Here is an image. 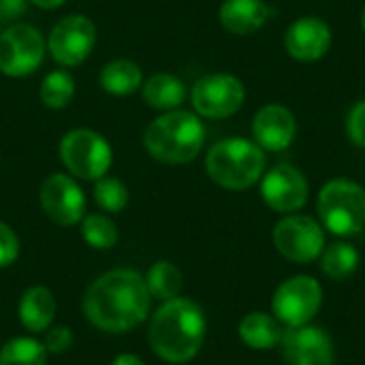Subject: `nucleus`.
Returning <instances> with one entry per match:
<instances>
[{"label": "nucleus", "mask_w": 365, "mask_h": 365, "mask_svg": "<svg viewBox=\"0 0 365 365\" xmlns=\"http://www.w3.org/2000/svg\"><path fill=\"white\" fill-rule=\"evenodd\" d=\"M83 317L105 334H126L150 319L152 295L143 274L118 267L101 274L86 289L81 299Z\"/></svg>", "instance_id": "1"}, {"label": "nucleus", "mask_w": 365, "mask_h": 365, "mask_svg": "<svg viewBox=\"0 0 365 365\" xmlns=\"http://www.w3.org/2000/svg\"><path fill=\"white\" fill-rule=\"evenodd\" d=\"M205 334L207 319L203 308L182 295L163 302L148 323L150 349L156 357L173 365L192 361L205 344Z\"/></svg>", "instance_id": "2"}, {"label": "nucleus", "mask_w": 365, "mask_h": 365, "mask_svg": "<svg viewBox=\"0 0 365 365\" xmlns=\"http://www.w3.org/2000/svg\"><path fill=\"white\" fill-rule=\"evenodd\" d=\"M143 145L158 163L186 165L201 154L205 145V126L197 113L171 109L145 128Z\"/></svg>", "instance_id": "3"}, {"label": "nucleus", "mask_w": 365, "mask_h": 365, "mask_svg": "<svg viewBox=\"0 0 365 365\" xmlns=\"http://www.w3.org/2000/svg\"><path fill=\"white\" fill-rule=\"evenodd\" d=\"M265 150L244 137L214 143L205 154V171L214 184L227 190H248L265 173Z\"/></svg>", "instance_id": "4"}, {"label": "nucleus", "mask_w": 365, "mask_h": 365, "mask_svg": "<svg viewBox=\"0 0 365 365\" xmlns=\"http://www.w3.org/2000/svg\"><path fill=\"white\" fill-rule=\"evenodd\" d=\"M317 212L329 233L357 235L365 229V188L349 178L329 180L319 192Z\"/></svg>", "instance_id": "5"}, {"label": "nucleus", "mask_w": 365, "mask_h": 365, "mask_svg": "<svg viewBox=\"0 0 365 365\" xmlns=\"http://www.w3.org/2000/svg\"><path fill=\"white\" fill-rule=\"evenodd\" d=\"M60 160L64 169L86 182H96L107 175L111 163H113V152L109 141L90 128H75L68 130L62 141H60Z\"/></svg>", "instance_id": "6"}, {"label": "nucleus", "mask_w": 365, "mask_h": 365, "mask_svg": "<svg viewBox=\"0 0 365 365\" xmlns=\"http://www.w3.org/2000/svg\"><path fill=\"white\" fill-rule=\"evenodd\" d=\"M47 41L30 24H11L0 32V73L6 77L32 75L45 58Z\"/></svg>", "instance_id": "7"}, {"label": "nucleus", "mask_w": 365, "mask_h": 365, "mask_svg": "<svg viewBox=\"0 0 365 365\" xmlns=\"http://www.w3.org/2000/svg\"><path fill=\"white\" fill-rule=\"evenodd\" d=\"M321 306H323V287L312 276L306 274L284 280L272 297L274 317L289 329L308 325L319 314Z\"/></svg>", "instance_id": "8"}, {"label": "nucleus", "mask_w": 365, "mask_h": 365, "mask_svg": "<svg viewBox=\"0 0 365 365\" xmlns=\"http://www.w3.org/2000/svg\"><path fill=\"white\" fill-rule=\"evenodd\" d=\"M190 101L197 115L207 120H225L242 109L246 101V88L235 75L210 73L195 81Z\"/></svg>", "instance_id": "9"}, {"label": "nucleus", "mask_w": 365, "mask_h": 365, "mask_svg": "<svg viewBox=\"0 0 365 365\" xmlns=\"http://www.w3.org/2000/svg\"><path fill=\"white\" fill-rule=\"evenodd\" d=\"M274 246L293 263H312L325 250V231L310 216L287 214L274 227Z\"/></svg>", "instance_id": "10"}, {"label": "nucleus", "mask_w": 365, "mask_h": 365, "mask_svg": "<svg viewBox=\"0 0 365 365\" xmlns=\"http://www.w3.org/2000/svg\"><path fill=\"white\" fill-rule=\"evenodd\" d=\"M96 45V26L86 15H66L51 28L47 36V51L51 58L64 66L73 68L83 64Z\"/></svg>", "instance_id": "11"}, {"label": "nucleus", "mask_w": 365, "mask_h": 365, "mask_svg": "<svg viewBox=\"0 0 365 365\" xmlns=\"http://www.w3.org/2000/svg\"><path fill=\"white\" fill-rule=\"evenodd\" d=\"M310 186L306 175L289 165H276L261 178V199L278 214H295L308 203Z\"/></svg>", "instance_id": "12"}, {"label": "nucleus", "mask_w": 365, "mask_h": 365, "mask_svg": "<svg viewBox=\"0 0 365 365\" xmlns=\"http://www.w3.org/2000/svg\"><path fill=\"white\" fill-rule=\"evenodd\" d=\"M38 197L45 216L60 227H75L86 216V195L66 173H51L45 178Z\"/></svg>", "instance_id": "13"}, {"label": "nucleus", "mask_w": 365, "mask_h": 365, "mask_svg": "<svg viewBox=\"0 0 365 365\" xmlns=\"http://www.w3.org/2000/svg\"><path fill=\"white\" fill-rule=\"evenodd\" d=\"M280 344L287 365H334L336 361L329 334L314 325L287 329Z\"/></svg>", "instance_id": "14"}, {"label": "nucleus", "mask_w": 365, "mask_h": 365, "mask_svg": "<svg viewBox=\"0 0 365 365\" xmlns=\"http://www.w3.org/2000/svg\"><path fill=\"white\" fill-rule=\"evenodd\" d=\"M334 43L329 24L317 15H304L295 19L284 32V49L297 62L321 60Z\"/></svg>", "instance_id": "15"}, {"label": "nucleus", "mask_w": 365, "mask_h": 365, "mask_svg": "<svg viewBox=\"0 0 365 365\" xmlns=\"http://www.w3.org/2000/svg\"><path fill=\"white\" fill-rule=\"evenodd\" d=\"M297 135V120L284 105L272 103L257 111L252 120V137L267 152H282L291 148Z\"/></svg>", "instance_id": "16"}, {"label": "nucleus", "mask_w": 365, "mask_h": 365, "mask_svg": "<svg viewBox=\"0 0 365 365\" xmlns=\"http://www.w3.org/2000/svg\"><path fill=\"white\" fill-rule=\"evenodd\" d=\"M56 310V295L43 284L28 287L17 304L19 323L28 334H45L53 325Z\"/></svg>", "instance_id": "17"}, {"label": "nucleus", "mask_w": 365, "mask_h": 365, "mask_svg": "<svg viewBox=\"0 0 365 365\" xmlns=\"http://www.w3.org/2000/svg\"><path fill=\"white\" fill-rule=\"evenodd\" d=\"M222 28L237 36L261 30L269 19V6L263 0H225L218 11Z\"/></svg>", "instance_id": "18"}, {"label": "nucleus", "mask_w": 365, "mask_h": 365, "mask_svg": "<svg viewBox=\"0 0 365 365\" xmlns=\"http://www.w3.org/2000/svg\"><path fill=\"white\" fill-rule=\"evenodd\" d=\"M284 327L282 323L267 314V312H248L240 327H237V334H240V340L248 346V349H255V351H269V349H276L282 338H284Z\"/></svg>", "instance_id": "19"}, {"label": "nucleus", "mask_w": 365, "mask_h": 365, "mask_svg": "<svg viewBox=\"0 0 365 365\" xmlns=\"http://www.w3.org/2000/svg\"><path fill=\"white\" fill-rule=\"evenodd\" d=\"M141 94L148 107L158 111H171L180 109V105L184 103L186 86L180 77L171 73H154L143 81Z\"/></svg>", "instance_id": "20"}, {"label": "nucleus", "mask_w": 365, "mask_h": 365, "mask_svg": "<svg viewBox=\"0 0 365 365\" xmlns=\"http://www.w3.org/2000/svg\"><path fill=\"white\" fill-rule=\"evenodd\" d=\"M98 83L107 94L128 96L143 86V75H141V68L137 62L118 58L103 66V71L98 75Z\"/></svg>", "instance_id": "21"}, {"label": "nucleus", "mask_w": 365, "mask_h": 365, "mask_svg": "<svg viewBox=\"0 0 365 365\" xmlns=\"http://www.w3.org/2000/svg\"><path fill=\"white\" fill-rule=\"evenodd\" d=\"M143 278H145L152 299H158L160 304L180 297V293L184 289V276L180 272V267L171 261L152 263Z\"/></svg>", "instance_id": "22"}, {"label": "nucleus", "mask_w": 365, "mask_h": 365, "mask_svg": "<svg viewBox=\"0 0 365 365\" xmlns=\"http://www.w3.org/2000/svg\"><path fill=\"white\" fill-rule=\"evenodd\" d=\"M359 263H361V257H359L357 248L346 242H336V244L327 246L321 255L323 274L338 282L351 278L359 269Z\"/></svg>", "instance_id": "23"}, {"label": "nucleus", "mask_w": 365, "mask_h": 365, "mask_svg": "<svg viewBox=\"0 0 365 365\" xmlns=\"http://www.w3.org/2000/svg\"><path fill=\"white\" fill-rule=\"evenodd\" d=\"M49 353L34 336L11 338L0 349V365H47Z\"/></svg>", "instance_id": "24"}, {"label": "nucleus", "mask_w": 365, "mask_h": 365, "mask_svg": "<svg viewBox=\"0 0 365 365\" xmlns=\"http://www.w3.org/2000/svg\"><path fill=\"white\" fill-rule=\"evenodd\" d=\"M41 103L47 109H64L71 105L73 96H75V79L68 71H51L45 75V79L41 81V90H38Z\"/></svg>", "instance_id": "25"}, {"label": "nucleus", "mask_w": 365, "mask_h": 365, "mask_svg": "<svg viewBox=\"0 0 365 365\" xmlns=\"http://www.w3.org/2000/svg\"><path fill=\"white\" fill-rule=\"evenodd\" d=\"M81 225V237L83 242L94 250H111L118 244L120 231L118 225L105 216V214H88L83 216Z\"/></svg>", "instance_id": "26"}, {"label": "nucleus", "mask_w": 365, "mask_h": 365, "mask_svg": "<svg viewBox=\"0 0 365 365\" xmlns=\"http://www.w3.org/2000/svg\"><path fill=\"white\" fill-rule=\"evenodd\" d=\"M128 188L118 178H101L94 182V201L107 214H120L128 205Z\"/></svg>", "instance_id": "27"}, {"label": "nucleus", "mask_w": 365, "mask_h": 365, "mask_svg": "<svg viewBox=\"0 0 365 365\" xmlns=\"http://www.w3.org/2000/svg\"><path fill=\"white\" fill-rule=\"evenodd\" d=\"M43 346L49 355H64L73 346V331L66 325H51L43 334Z\"/></svg>", "instance_id": "28"}, {"label": "nucleus", "mask_w": 365, "mask_h": 365, "mask_svg": "<svg viewBox=\"0 0 365 365\" xmlns=\"http://www.w3.org/2000/svg\"><path fill=\"white\" fill-rule=\"evenodd\" d=\"M19 257V237L17 233L0 220V269L11 267Z\"/></svg>", "instance_id": "29"}, {"label": "nucleus", "mask_w": 365, "mask_h": 365, "mask_svg": "<svg viewBox=\"0 0 365 365\" xmlns=\"http://www.w3.org/2000/svg\"><path fill=\"white\" fill-rule=\"evenodd\" d=\"M346 135L357 148L365 150V98L351 107L346 115Z\"/></svg>", "instance_id": "30"}, {"label": "nucleus", "mask_w": 365, "mask_h": 365, "mask_svg": "<svg viewBox=\"0 0 365 365\" xmlns=\"http://www.w3.org/2000/svg\"><path fill=\"white\" fill-rule=\"evenodd\" d=\"M26 11V0H0V26L15 24Z\"/></svg>", "instance_id": "31"}, {"label": "nucleus", "mask_w": 365, "mask_h": 365, "mask_svg": "<svg viewBox=\"0 0 365 365\" xmlns=\"http://www.w3.org/2000/svg\"><path fill=\"white\" fill-rule=\"evenodd\" d=\"M109 365H145V361L133 353H124V355H118Z\"/></svg>", "instance_id": "32"}, {"label": "nucleus", "mask_w": 365, "mask_h": 365, "mask_svg": "<svg viewBox=\"0 0 365 365\" xmlns=\"http://www.w3.org/2000/svg\"><path fill=\"white\" fill-rule=\"evenodd\" d=\"M26 2H32L34 6H38V9H45V11H49V9H58V6H62L66 0H26Z\"/></svg>", "instance_id": "33"}, {"label": "nucleus", "mask_w": 365, "mask_h": 365, "mask_svg": "<svg viewBox=\"0 0 365 365\" xmlns=\"http://www.w3.org/2000/svg\"><path fill=\"white\" fill-rule=\"evenodd\" d=\"M361 30L365 32V6H364V11H361Z\"/></svg>", "instance_id": "34"}]
</instances>
